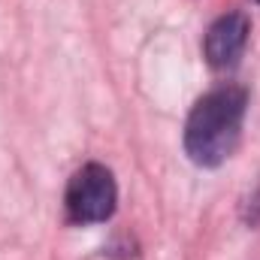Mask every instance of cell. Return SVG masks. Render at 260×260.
Masks as SVG:
<instances>
[{"label": "cell", "instance_id": "1", "mask_svg": "<svg viewBox=\"0 0 260 260\" xmlns=\"http://www.w3.org/2000/svg\"><path fill=\"white\" fill-rule=\"evenodd\" d=\"M248 112V91L242 85H218L194 103L185 121V154L203 170L221 167L239 145Z\"/></svg>", "mask_w": 260, "mask_h": 260}, {"label": "cell", "instance_id": "2", "mask_svg": "<svg viewBox=\"0 0 260 260\" xmlns=\"http://www.w3.org/2000/svg\"><path fill=\"white\" fill-rule=\"evenodd\" d=\"M115 206H118V185L112 170L103 164H85L67 182L64 209L70 224L79 227L103 224L115 215Z\"/></svg>", "mask_w": 260, "mask_h": 260}, {"label": "cell", "instance_id": "3", "mask_svg": "<svg viewBox=\"0 0 260 260\" xmlns=\"http://www.w3.org/2000/svg\"><path fill=\"white\" fill-rule=\"evenodd\" d=\"M248 37H251V21L245 12L233 9V12H224L218 15L206 37H203V58L212 70H230V67L239 64L245 46H248Z\"/></svg>", "mask_w": 260, "mask_h": 260}, {"label": "cell", "instance_id": "4", "mask_svg": "<svg viewBox=\"0 0 260 260\" xmlns=\"http://www.w3.org/2000/svg\"><path fill=\"white\" fill-rule=\"evenodd\" d=\"M242 221L248 227H260V185L248 194V200L242 203Z\"/></svg>", "mask_w": 260, "mask_h": 260}, {"label": "cell", "instance_id": "5", "mask_svg": "<svg viewBox=\"0 0 260 260\" xmlns=\"http://www.w3.org/2000/svg\"><path fill=\"white\" fill-rule=\"evenodd\" d=\"M257 3H260V0H257Z\"/></svg>", "mask_w": 260, "mask_h": 260}]
</instances>
